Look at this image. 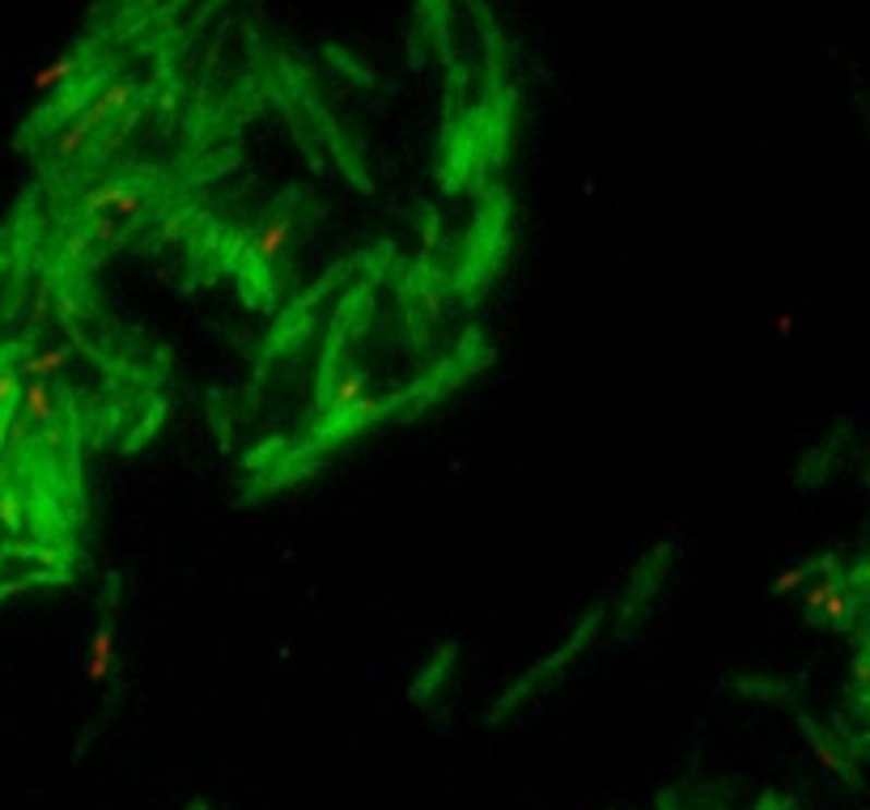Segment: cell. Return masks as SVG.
I'll return each mask as SVG.
<instances>
[{"label":"cell","instance_id":"52a82bcc","mask_svg":"<svg viewBox=\"0 0 870 810\" xmlns=\"http://www.w3.org/2000/svg\"><path fill=\"white\" fill-rule=\"evenodd\" d=\"M331 408H336V412L378 408V403L370 399V378H365V374H357V370H340V374L331 378Z\"/></svg>","mask_w":870,"mask_h":810},{"label":"cell","instance_id":"ba28073f","mask_svg":"<svg viewBox=\"0 0 870 810\" xmlns=\"http://www.w3.org/2000/svg\"><path fill=\"white\" fill-rule=\"evenodd\" d=\"M81 69H85V51H64L60 60L43 64L39 73L31 77V89H35V94H56V89H64L69 81H77Z\"/></svg>","mask_w":870,"mask_h":810},{"label":"cell","instance_id":"7a4b0ae2","mask_svg":"<svg viewBox=\"0 0 870 810\" xmlns=\"http://www.w3.org/2000/svg\"><path fill=\"white\" fill-rule=\"evenodd\" d=\"M64 416V399L51 383H22L17 386V403H13V421L26 428H51Z\"/></svg>","mask_w":870,"mask_h":810},{"label":"cell","instance_id":"30bf717a","mask_svg":"<svg viewBox=\"0 0 870 810\" xmlns=\"http://www.w3.org/2000/svg\"><path fill=\"white\" fill-rule=\"evenodd\" d=\"M811 581V565H794V569H782L777 578H773V594H794V590H802Z\"/></svg>","mask_w":870,"mask_h":810},{"label":"cell","instance_id":"7c38bea8","mask_svg":"<svg viewBox=\"0 0 870 810\" xmlns=\"http://www.w3.org/2000/svg\"><path fill=\"white\" fill-rule=\"evenodd\" d=\"M9 446H13V416L0 421V471H4V455H9Z\"/></svg>","mask_w":870,"mask_h":810},{"label":"cell","instance_id":"8992f818","mask_svg":"<svg viewBox=\"0 0 870 810\" xmlns=\"http://www.w3.org/2000/svg\"><path fill=\"white\" fill-rule=\"evenodd\" d=\"M69 361H73V348L69 344H47L39 348L35 356H26L13 374L17 378H26V383H51V378H60L64 370H69Z\"/></svg>","mask_w":870,"mask_h":810},{"label":"cell","instance_id":"5b68a950","mask_svg":"<svg viewBox=\"0 0 870 810\" xmlns=\"http://www.w3.org/2000/svg\"><path fill=\"white\" fill-rule=\"evenodd\" d=\"M289 242H293V221L285 217V213H277V217H268L259 230H255V238H251V255H255V264H277L280 255L289 251Z\"/></svg>","mask_w":870,"mask_h":810},{"label":"cell","instance_id":"3957f363","mask_svg":"<svg viewBox=\"0 0 870 810\" xmlns=\"http://www.w3.org/2000/svg\"><path fill=\"white\" fill-rule=\"evenodd\" d=\"M798 607L811 619L829 624V628H849V619H854V599L845 594L841 578H829V581H820V585H811V590H802V594H798Z\"/></svg>","mask_w":870,"mask_h":810},{"label":"cell","instance_id":"9c48e42d","mask_svg":"<svg viewBox=\"0 0 870 810\" xmlns=\"http://www.w3.org/2000/svg\"><path fill=\"white\" fill-rule=\"evenodd\" d=\"M22 522H26V505H22V497H17L13 488H4V493H0V531H4V535H17Z\"/></svg>","mask_w":870,"mask_h":810},{"label":"cell","instance_id":"6da1fadb","mask_svg":"<svg viewBox=\"0 0 870 810\" xmlns=\"http://www.w3.org/2000/svg\"><path fill=\"white\" fill-rule=\"evenodd\" d=\"M149 208V195L141 192L136 183H98L77 200V217L89 221V217H116L123 226H132L141 213Z\"/></svg>","mask_w":870,"mask_h":810},{"label":"cell","instance_id":"8fae6325","mask_svg":"<svg viewBox=\"0 0 870 810\" xmlns=\"http://www.w3.org/2000/svg\"><path fill=\"white\" fill-rule=\"evenodd\" d=\"M17 386H22V378H17L13 370H4V365H0V421H9V416H13V403H17Z\"/></svg>","mask_w":870,"mask_h":810},{"label":"cell","instance_id":"277c9868","mask_svg":"<svg viewBox=\"0 0 870 810\" xmlns=\"http://www.w3.org/2000/svg\"><path fill=\"white\" fill-rule=\"evenodd\" d=\"M116 645H119L116 624H111V616H107L98 628H94L89 650H85V684L102 688V684L111 679V670H116Z\"/></svg>","mask_w":870,"mask_h":810}]
</instances>
